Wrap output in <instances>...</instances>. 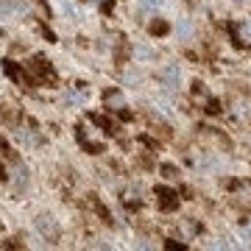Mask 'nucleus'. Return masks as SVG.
I'll use <instances>...</instances> for the list:
<instances>
[{"label":"nucleus","instance_id":"nucleus-20","mask_svg":"<svg viewBox=\"0 0 251 251\" xmlns=\"http://www.w3.org/2000/svg\"><path fill=\"white\" fill-rule=\"evenodd\" d=\"M117 117L128 123V120H134V112H131V109H126V106H120V109H117Z\"/></svg>","mask_w":251,"mask_h":251},{"label":"nucleus","instance_id":"nucleus-17","mask_svg":"<svg viewBox=\"0 0 251 251\" xmlns=\"http://www.w3.org/2000/svg\"><path fill=\"white\" fill-rule=\"evenodd\" d=\"M153 151H145V153H140V156H137V165H140V168H145V171H151L153 168Z\"/></svg>","mask_w":251,"mask_h":251},{"label":"nucleus","instance_id":"nucleus-15","mask_svg":"<svg viewBox=\"0 0 251 251\" xmlns=\"http://www.w3.org/2000/svg\"><path fill=\"white\" fill-rule=\"evenodd\" d=\"M0 156H3V159H6V162H20L17 151H14V148H11V145L6 143L3 137H0Z\"/></svg>","mask_w":251,"mask_h":251},{"label":"nucleus","instance_id":"nucleus-12","mask_svg":"<svg viewBox=\"0 0 251 251\" xmlns=\"http://www.w3.org/2000/svg\"><path fill=\"white\" fill-rule=\"evenodd\" d=\"M137 143L145 145V151H153V153L162 151V140H156L153 134H140V137H137Z\"/></svg>","mask_w":251,"mask_h":251},{"label":"nucleus","instance_id":"nucleus-8","mask_svg":"<svg viewBox=\"0 0 251 251\" xmlns=\"http://www.w3.org/2000/svg\"><path fill=\"white\" fill-rule=\"evenodd\" d=\"M0 120L9 126V128H14V126L23 123V112H20V106H14L11 100H3V103H0Z\"/></svg>","mask_w":251,"mask_h":251},{"label":"nucleus","instance_id":"nucleus-21","mask_svg":"<svg viewBox=\"0 0 251 251\" xmlns=\"http://www.w3.org/2000/svg\"><path fill=\"white\" fill-rule=\"evenodd\" d=\"M39 31H42V36H45L48 42H56V34H53V31H50L48 25H45V23H39Z\"/></svg>","mask_w":251,"mask_h":251},{"label":"nucleus","instance_id":"nucleus-6","mask_svg":"<svg viewBox=\"0 0 251 251\" xmlns=\"http://www.w3.org/2000/svg\"><path fill=\"white\" fill-rule=\"evenodd\" d=\"M198 134L201 137H209L212 143L221 148V151H232V140L221 131V128H215V126H198Z\"/></svg>","mask_w":251,"mask_h":251},{"label":"nucleus","instance_id":"nucleus-9","mask_svg":"<svg viewBox=\"0 0 251 251\" xmlns=\"http://www.w3.org/2000/svg\"><path fill=\"white\" fill-rule=\"evenodd\" d=\"M90 120H92L95 126H98L103 134H109V137H120V123H117V120H112V117H106V115H100V112H92Z\"/></svg>","mask_w":251,"mask_h":251},{"label":"nucleus","instance_id":"nucleus-25","mask_svg":"<svg viewBox=\"0 0 251 251\" xmlns=\"http://www.w3.org/2000/svg\"><path fill=\"white\" fill-rule=\"evenodd\" d=\"M0 181H6V171H3V165H0Z\"/></svg>","mask_w":251,"mask_h":251},{"label":"nucleus","instance_id":"nucleus-23","mask_svg":"<svg viewBox=\"0 0 251 251\" xmlns=\"http://www.w3.org/2000/svg\"><path fill=\"white\" fill-rule=\"evenodd\" d=\"M123 204L128 206V209H140V206H143V201H140V198H134V201H131V198H123Z\"/></svg>","mask_w":251,"mask_h":251},{"label":"nucleus","instance_id":"nucleus-18","mask_svg":"<svg viewBox=\"0 0 251 251\" xmlns=\"http://www.w3.org/2000/svg\"><path fill=\"white\" fill-rule=\"evenodd\" d=\"M0 249H25V243H23V237H9L0 243Z\"/></svg>","mask_w":251,"mask_h":251},{"label":"nucleus","instance_id":"nucleus-3","mask_svg":"<svg viewBox=\"0 0 251 251\" xmlns=\"http://www.w3.org/2000/svg\"><path fill=\"white\" fill-rule=\"evenodd\" d=\"M153 196H156V206H159L162 212H176L181 204L179 190H171V187H165V184H159V187L153 190Z\"/></svg>","mask_w":251,"mask_h":251},{"label":"nucleus","instance_id":"nucleus-24","mask_svg":"<svg viewBox=\"0 0 251 251\" xmlns=\"http://www.w3.org/2000/svg\"><path fill=\"white\" fill-rule=\"evenodd\" d=\"M112 9H115V0H103V6H100V11H103V14H109Z\"/></svg>","mask_w":251,"mask_h":251},{"label":"nucleus","instance_id":"nucleus-22","mask_svg":"<svg viewBox=\"0 0 251 251\" xmlns=\"http://www.w3.org/2000/svg\"><path fill=\"white\" fill-rule=\"evenodd\" d=\"M165 249H171V251L179 249V251H184V249H187V243H179V240H165Z\"/></svg>","mask_w":251,"mask_h":251},{"label":"nucleus","instance_id":"nucleus-4","mask_svg":"<svg viewBox=\"0 0 251 251\" xmlns=\"http://www.w3.org/2000/svg\"><path fill=\"white\" fill-rule=\"evenodd\" d=\"M143 117H145V123H148V131H151L156 140H162V143L173 140V128L165 123L159 115H153V112H143Z\"/></svg>","mask_w":251,"mask_h":251},{"label":"nucleus","instance_id":"nucleus-7","mask_svg":"<svg viewBox=\"0 0 251 251\" xmlns=\"http://www.w3.org/2000/svg\"><path fill=\"white\" fill-rule=\"evenodd\" d=\"M75 140L81 143V151H84V153L98 156V153L106 151V148H103V143H92L90 137H87V131H84V126H81V123H75Z\"/></svg>","mask_w":251,"mask_h":251},{"label":"nucleus","instance_id":"nucleus-2","mask_svg":"<svg viewBox=\"0 0 251 251\" xmlns=\"http://www.w3.org/2000/svg\"><path fill=\"white\" fill-rule=\"evenodd\" d=\"M3 70H6V75H9L14 84H20V87H25V90H34L36 81L34 75L28 73V67H23V64H17L14 59H3Z\"/></svg>","mask_w":251,"mask_h":251},{"label":"nucleus","instance_id":"nucleus-10","mask_svg":"<svg viewBox=\"0 0 251 251\" xmlns=\"http://www.w3.org/2000/svg\"><path fill=\"white\" fill-rule=\"evenodd\" d=\"M115 48H117V50H115V64H117V67H123V64L131 59V48H128V39H126V36H117Z\"/></svg>","mask_w":251,"mask_h":251},{"label":"nucleus","instance_id":"nucleus-16","mask_svg":"<svg viewBox=\"0 0 251 251\" xmlns=\"http://www.w3.org/2000/svg\"><path fill=\"white\" fill-rule=\"evenodd\" d=\"M159 171H162V176H165L168 181H176V179H179V168H176V165H162Z\"/></svg>","mask_w":251,"mask_h":251},{"label":"nucleus","instance_id":"nucleus-19","mask_svg":"<svg viewBox=\"0 0 251 251\" xmlns=\"http://www.w3.org/2000/svg\"><path fill=\"white\" fill-rule=\"evenodd\" d=\"M193 95H201V98H206V95H209V90H206L204 84H201V81H193Z\"/></svg>","mask_w":251,"mask_h":251},{"label":"nucleus","instance_id":"nucleus-14","mask_svg":"<svg viewBox=\"0 0 251 251\" xmlns=\"http://www.w3.org/2000/svg\"><path fill=\"white\" fill-rule=\"evenodd\" d=\"M204 112L206 115H224V103H221V100L218 98H212V95H206V103H204Z\"/></svg>","mask_w":251,"mask_h":251},{"label":"nucleus","instance_id":"nucleus-5","mask_svg":"<svg viewBox=\"0 0 251 251\" xmlns=\"http://www.w3.org/2000/svg\"><path fill=\"white\" fill-rule=\"evenodd\" d=\"M87 206H90V212L98 218L103 226H112V212H109V206L100 201L98 193H87Z\"/></svg>","mask_w":251,"mask_h":251},{"label":"nucleus","instance_id":"nucleus-11","mask_svg":"<svg viewBox=\"0 0 251 251\" xmlns=\"http://www.w3.org/2000/svg\"><path fill=\"white\" fill-rule=\"evenodd\" d=\"M148 34H151V36H168V34H171V23H168V20H162V17L151 20V23H148Z\"/></svg>","mask_w":251,"mask_h":251},{"label":"nucleus","instance_id":"nucleus-1","mask_svg":"<svg viewBox=\"0 0 251 251\" xmlns=\"http://www.w3.org/2000/svg\"><path fill=\"white\" fill-rule=\"evenodd\" d=\"M25 67L34 75L36 87H59V73L50 64V59H45V56H31Z\"/></svg>","mask_w":251,"mask_h":251},{"label":"nucleus","instance_id":"nucleus-13","mask_svg":"<svg viewBox=\"0 0 251 251\" xmlns=\"http://www.w3.org/2000/svg\"><path fill=\"white\" fill-rule=\"evenodd\" d=\"M103 100H106V106H109V109H115V112H117L120 106H126V103H123V95H120V90H106V92H103Z\"/></svg>","mask_w":251,"mask_h":251}]
</instances>
